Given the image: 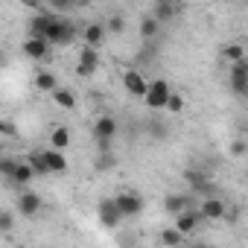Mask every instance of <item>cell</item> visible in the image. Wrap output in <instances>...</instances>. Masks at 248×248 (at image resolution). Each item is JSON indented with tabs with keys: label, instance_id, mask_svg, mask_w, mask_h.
I'll return each instance as SVG.
<instances>
[{
	"label": "cell",
	"instance_id": "8992f818",
	"mask_svg": "<svg viewBox=\"0 0 248 248\" xmlns=\"http://www.w3.org/2000/svg\"><path fill=\"white\" fill-rule=\"evenodd\" d=\"M199 216L207 219V222H219V219H225V216H228V204H225V199H219V196H207V199H202V204H199Z\"/></svg>",
	"mask_w": 248,
	"mask_h": 248
},
{
	"label": "cell",
	"instance_id": "30bf717a",
	"mask_svg": "<svg viewBox=\"0 0 248 248\" xmlns=\"http://www.w3.org/2000/svg\"><path fill=\"white\" fill-rule=\"evenodd\" d=\"M96 216H99V225H105V228H117V225L123 222V216L117 213V207H114L111 199H99V204H96Z\"/></svg>",
	"mask_w": 248,
	"mask_h": 248
},
{
	"label": "cell",
	"instance_id": "ac0fdd59",
	"mask_svg": "<svg viewBox=\"0 0 248 248\" xmlns=\"http://www.w3.org/2000/svg\"><path fill=\"white\" fill-rule=\"evenodd\" d=\"M50 96H53V102H56L62 111H73V108H76V93H73L70 88H62V85H59Z\"/></svg>",
	"mask_w": 248,
	"mask_h": 248
},
{
	"label": "cell",
	"instance_id": "ffe728a7",
	"mask_svg": "<svg viewBox=\"0 0 248 248\" xmlns=\"http://www.w3.org/2000/svg\"><path fill=\"white\" fill-rule=\"evenodd\" d=\"M35 88H38L41 93H53V91L59 88L56 73H53V70H38V73H35Z\"/></svg>",
	"mask_w": 248,
	"mask_h": 248
},
{
	"label": "cell",
	"instance_id": "7c38bea8",
	"mask_svg": "<svg viewBox=\"0 0 248 248\" xmlns=\"http://www.w3.org/2000/svg\"><path fill=\"white\" fill-rule=\"evenodd\" d=\"M202 225V216H199V210H184V213H178L175 216V231L181 233V236H187V233H196V228Z\"/></svg>",
	"mask_w": 248,
	"mask_h": 248
},
{
	"label": "cell",
	"instance_id": "1f68e13d",
	"mask_svg": "<svg viewBox=\"0 0 248 248\" xmlns=\"http://www.w3.org/2000/svg\"><path fill=\"white\" fill-rule=\"evenodd\" d=\"M0 135H6V138H15V135H18V129L12 126V123H3V120H0Z\"/></svg>",
	"mask_w": 248,
	"mask_h": 248
},
{
	"label": "cell",
	"instance_id": "f546056e",
	"mask_svg": "<svg viewBox=\"0 0 248 248\" xmlns=\"http://www.w3.org/2000/svg\"><path fill=\"white\" fill-rule=\"evenodd\" d=\"M114 164H117V158H114L111 152H99V158H96V170H99V172L114 170Z\"/></svg>",
	"mask_w": 248,
	"mask_h": 248
},
{
	"label": "cell",
	"instance_id": "4dcf8cb0",
	"mask_svg": "<svg viewBox=\"0 0 248 248\" xmlns=\"http://www.w3.org/2000/svg\"><path fill=\"white\" fill-rule=\"evenodd\" d=\"M245 152H248V146H245V140H233V143H231V155H233V158H242Z\"/></svg>",
	"mask_w": 248,
	"mask_h": 248
},
{
	"label": "cell",
	"instance_id": "e0dca14e",
	"mask_svg": "<svg viewBox=\"0 0 248 248\" xmlns=\"http://www.w3.org/2000/svg\"><path fill=\"white\" fill-rule=\"evenodd\" d=\"M164 210H167L170 216H178V213L190 210V199H187V196H181V193H170V196L164 199Z\"/></svg>",
	"mask_w": 248,
	"mask_h": 248
},
{
	"label": "cell",
	"instance_id": "d6a6232c",
	"mask_svg": "<svg viewBox=\"0 0 248 248\" xmlns=\"http://www.w3.org/2000/svg\"><path fill=\"white\" fill-rule=\"evenodd\" d=\"M149 129H152V135H158V138H161V140H164V138H167V129H164V126H161V123H152V126H149Z\"/></svg>",
	"mask_w": 248,
	"mask_h": 248
},
{
	"label": "cell",
	"instance_id": "836d02e7",
	"mask_svg": "<svg viewBox=\"0 0 248 248\" xmlns=\"http://www.w3.org/2000/svg\"><path fill=\"white\" fill-rule=\"evenodd\" d=\"M6 62H9V56H6V50H0V67H6Z\"/></svg>",
	"mask_w": 248,
	"mask_h": 248
},
{
	"label": "cell",
	"instance_id": "603a6c76",
	"mask_svg": "<svg viewBox=\"0 0 248 248\" xmlns=\"http://www.w3.org/2000/svg\"><path fill=\"white\" fill-rule=\"evenodd\" d=\"M158 239H161V245H167V248H181V245H184V236H181L175 228H164Z\"/></svg>",
	"mask_w": 248,
	"mask_h": 248
},
{
	"label": "cell",
	"instance_id": "5bb4252c",
	"mask_svg": "<svg viewBox=\"0 0 248 248\" xmlns=\"http://www.w3.org/2000/svg\"><path fill=\"white\" fill-rule=\"evenodd\" d=\"M41 158H44L47 172H67V155H64V152L44 149V152H41Z\"/></svg>",
	"mask_w": 248,
	"mask_h": 248
},
{
	"label": "cell",
	"instance_id": "d4e9b609",
	"mask_svg": "<svg viewBox=\"0 0 248 248\" xmlns=\"http://www.w3.org/2000/svg\"><path fill=\"white\" fill-rule=\"evenodd\" d=\"M24 161L30 164V170H32L35 175H50V172H47V167H44V158H41V152H30Z\"/></svg>",
	"mask_w": 248,
	"mask_h": 248
},
{
	"label": "cell",
	"instance_id": "4fadbf2b",
	"mask_svg": "<svg viewBox=\"0 0 248 248\" xmlns=\"http://www.w3.org/2000/svg\"><path fill=\"white\" fill-rule=\"evenodd\" d=\"M105 24H99V21H91V24H85V30H82V41H85V47H99L102 41H105Z\"/></svg>",
	"mask_w": 248,
	"mask_h": 248
},
{
	"label": "cell",
	"instance_id": "484cf974",
	"mask_svg": "<svg viewBox=\"0 0 248 248\" xmlns=\"http://www.w3.org/2000/svg\"><path fill=\"white\" fill-rule=\"evenodd\" d=\"M15 231V213L12 210H0V236H6Z\"/></svg>",
	"mask_w": 248,
	"mask_h": 248
},
{
	"label": "cell",
	"instance_id": "2e32d148",
	"mask_svg": "<svg viewBox=\"0 0 248 248\" xmlns=\"http://www.w3.org/2000/svg\"><path fill=\"white\" fill-rule=\"evenodd\" d=\"M181 9H184V6H178V3H167V0H161V3H155V6H152V15H149V18H155L158 24H167V21H170V18H175Z\"/></svg>",
	"mask_w": 248,
	"mask_h": 248
},
{
	"label": "cell",
	"instance_id": "9c48e42d",
	"mask_svg": "<svg viewBox=\"0 0 248 248\" xmlns=\"http://www.w3.org/2000/svg\"><path fill=\"white\" fill-rule=\"evenodd\" d=\"M96 70H99V50L82 47L79 50V62H76V73L79 76H93Z\"/></svg>",
	"mask_w": 248,
	"mask_h": 248
},
{
	"label": "cell",
	"instance_id": "83f0119b",
	"mask_svg": "<svg viewBox=\"0 0 248 248\" xmlns=\"http://www.w3.org/2000/svg\"><path fill=\"white\" fill-rule=\"evenodd\" d=\"M15 167H18V158H9V155L0 158V175H3V178H12L15 175Z\"/></svg>",
	"mask_w": 248,
	"mask_h": 248
},
{
	"label": "cell",
	"instance_id": "9a60e30c",
	"mask_svg": "<svg viewBox=\"0 0 248 248\" xmlns=\"http://www.w3.org/2000/svg\"><path fill=\"white\" fill-rule=\"evenodd\" d=\"M184 178H187V184L193 187V193H213V190H216V187L210 184V178H207L202 170H187Z\"/></svg>",
	"mask_w": 248,
	"mask_h": 248
},
{
	"label": "cell",
	"instance_id": "f1b7e54d",
	"mask_svg": "<svg viewBox=\"0 0 248 248\" xmlns=\"http://www.w3.org/2000/svg\"><path fill=\"white\" fill-rule=\"evenodd\" d=\"M123 30H126V18H123V15H111V18H108V27H105V32H114V35H120Z\"/></svg>",
	"mask_w": 248,
	"mask_h": 248
},
{
	"label": "cell",
	"instance_id": "277c9868",
	"mask_svg": "<svg viewBox=\"0 0 248 248\" xmlns=\"http://www.w3.org/2000/svg\"><path fill=\"white\" fill-rule=\"evenodd\" d=\"M170 93H172V85H170L167 79H152V82H149V88H146L143 102H146V108H149V111H164V105H167Z\"/></svg>",
	"mask_w": 248,
	"mask_h": 248
},
{
	"label": "cell",
	"instance_id": "52a82bcc",
	"mask_svg": "<svg viewBox=\"0 0 248 248\" xmlns=\"http://www.w3.org/2000/svg\"><path fill=\"white\" fill-rule=\"evenodd\" d=\"M41 207H44V202H41L38 193L21 190V196H18V213H21L24 219H35V216L41 213Z\"/></svg>",
	"mask_w": 248,
	"mask_h": 248
},
{
	"label": "cell",
	"instance_id": "3957f363",
	"mask_svg": "<svg viewBox=\"0 0 248 248\" xmlns=\"http://www.w3.org/2000/svg\"><path fill=\"white\" fill-rule=\"evenodd\" d=\"M111 202H114V207H117V213H120L123 219H135V216L143 213V196L135 193V190H123V193H117Z\"/></svg>",
	"mask_w": 248,
	"mask_h": 248
},
{
	"label": "cell",
	"instance_id": "44dd1931",
	"mask_svg": "<svg viewBox=\"0 0 248 248\" xmlns=\"http://www.w3.org/2000/svg\"><path fill=\"white\" fill-rule=\"evenodd\" d=\"M32 178H35V172L30 170V164H27V161H18V167H15V175H12L9 181H12L18 190H24V187H27Z\"/></svg>",
	"mask_w": 248,
	"mask_h": 248
},
{
	"label": "cell",
	"instance_id": "5b68a950",
	"mask_svg": "<svg viewBox=\"0 0 248 248\" xmlns=\"http://www.w3.org/2000/svg\"><path fill=\"white\" fill-rule=\"evenodd\" d=\"M123 88H126V93H132L135 99H143V96H146L149 82H146V76H143L140 70L129 67V70H123Z\"/></svg>",
	"mask_w": 248,
	"mask_h": 248
},
{
	"label": "cell",
	"instance_id": "4316f807",
	"mask_svg": "<svg viewBox=\"0 0 248 248\" xmlns=\"http://www.w3.org/2000/svg\"><path fill=\"white\" fill-rule=\"evenodd\" d=\"M164 111H170V114H181V111H184V96L172 91L170 99H167V105H164Z\"/></svg>",
	"mask_w": 248,
	"mask_h": 248
},
{
	"label": "cell",
	"instance_id": "6da1fadb",
	"mask_svg": "<svg viewBox=\"0 0 248 248\" xmlns=\"http://www.w3.org/2000/svg\"><path fill=\"white\" fill-rule=\"evenodd\" d=\"M117 132H120L117 117H111V114L96 117V120H93V140H96V149H99V152H111V146H114V140H117Z\"/></svg>",
	"mask_w": 248,
	"mask_h": 248
},
{
	"label": "cell",
	"instance_id": "d6986e66",
	"mask_svg": "<svg viewBox=\"0 0 248 248\" xmlns=\"http://www.w3.org/2000/svg\"><path fill=\"white\" fill-rule=\"evenodd\" d=\"M67 146H70V129H67V126H56V129L50 132V149L64 152Z\"/></svg>",
	"mask_w": 248,
	"mask_h": 248
},
{
	"label": "cell",
	"instance_id": "7a4b0ae2",
	"mask_svg": "<svg viewBox=\"0 0 248 248\" xmlns=\"http://www.w3.org/2000/svg\"><path fill=\"white\" fill-rule=\"evenodd\" d=\"M73 38H76V27L70 24V21H64V18H53L50 24H47V30H44V41L50 44V47H67V44H73Z\"/></svg>",
	"mask_w": 248,
	"mask_h": 248
},
{
	"label": "cell",
	"instance_id": "cb8c5ba5",
	"mask_svg": "<svg viewBox=\"0 0 248 248\" xmlns=\"http://www.w3.org/2000/svg\"><path fill=\"white\" fill-rule=\"evenodd\" d=\"M222 59H228V62L233 64V62L245 59V47H242L239 41H231V44H225V47H222Z\"/></svg>",
	"mask_w": 248,
	"mask_h": 248
},
{
	"label": "cell",
	"instance_id": "8fae6325",
	"mask_svg": "<svg viewBox=\"0 0 248 248\" xmlns=\"http://www.w3.org/2000/svg\"><path fill=\"white\" fill-rule=\"evenodd\" d=\"M21 50H24V56L32 59V62H44V59L50 56V44H47L44 38H27V41L21 44Z\"/></svg>",
	"mask_w": 248,
	"mask_h": 248
},
{
	"label": "cell",
	"instance_id": "7402d4cb",
	"mask_svg": "<svg viewBox=\"0 0 248 248\" xmlns=\"http://www.w3.org/2000/svg\"><path fill=\"white\" fill-rule=\"evenodd\" d=\"M158 35H161V24H158L155 18H149V15H146V18L140 21V38H143L146 44H155V38H158Z\"/></svg>",
	"mask_w": 248,
	"mask_h": 248
},
{
	"label": "cell",
	"instance_id": "ba28073f",
	"mask_svg": "<svg viewBox=\"0 0 248 248\" xmlns=\"http://www.w3.org/2000/svg\"><path fill=\"white\" fill-rule=\"evenodd\" d=\"M231 88L236 96L248 93V59H239L231 64Z\"/></svg>",
	"mask_w": 248,
	"mask_h": 248
}]
</instances>
